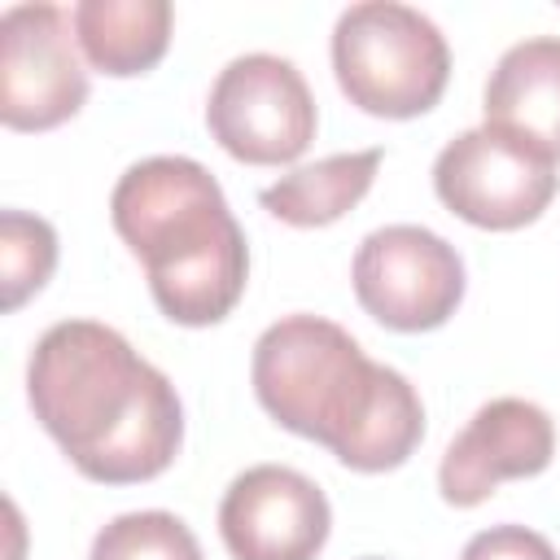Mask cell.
<instances>
[{"label": "cell", "instance_id": "ba28073f", "mask_svg": "<svg viewBox=\"0 0 560 560\" xmlns=\"http://www.w3.org/2000/svg\"><path fill=\"white\" fill-rule=\"evenodd\" d=\"M74 44L61 4L39 0L0 13V118L9 131H48L83 109L88 70Z\"/></svg>", "mask_w": 560, "mask_h": 560}, {"label": "cell", "instance_id": "9c48e42d", "mask_svg": "<svg viewBox=\"0 0 560 560\" xmlns=\"http://www.w3.org/2000/svg\"><path fill=\"white\" fill-rule=\"evenodd\" d=\"M324 490L289 464H254L223 490L219 534L232 560H315L328 542Z\"/></svg>", "mask_w": 560, "mask_h": 560}, {"label": "cell", "instance_id": "9a60e30c", "mask_svg": "<svg viewBox=\"0 0 560 560\" xmlns=\"http://www.w3.org/2000/svg\"><path fill=\"white\" fill-rule=\"evenodd\" d=\"M57 267V232L48 219L31 210L0 214V276H4V311H18L35 298Z\"/></svg>", "mask_w": 560, "mask_h": 560}, {"label": "cell", "instance_id": "30bf717a", "mask_svg": "<svg viewBox=\"0 0 560 560\" xmlns=\"http://www.w3.org/2000/svg\"><path fill=\"white\" fill-rule=\"evenodd\" d=\"M556 455V424L529 398H490L451 438L438 464V490L451 508L486 503L499 481L538 477Z\"/></svg>", "mask_w": 560, "mask_h": 560}, {"label": "cell", "instance_id": "4fadbf2b", "mask_svg": "<svg viewBox=\"0 0 560 560\" xmlns=\"http://www.w3.org/2000/svg\"><path fill=\"white\" fill-rule=\"evenodd\" d=\"M381 158H385L381 149L319 158V162L298 166V171L280 175L276 184H267L258 192V201L289 228H328L368 197V188L381 171Z\"/></svg>", "mask_w": 560, "mask_h": 560}, {"label": "cell", "instance_id": "8fae6325", "mask_svg": "<svg viewBox=\"0 0 560 560\" xmlns=\"http://www.w3.org/2000/svg\"><path fill=\"white\" fill-rule=\"evenodd\" d=\"M486 122L560 162V35L512 44L486 79Z\"/></svg>", "mask_w": 560, "mask_h": 560}, {"label": "cell", "instance_id": "5b68a950", "mask_svg": "<svg viewBox=\"0 0 560 560\" xmlns=\"http://www.w3.org/2000/svg\"><path fill=\"white\" fill-rule=\"evenodd\" d=\"M556 184V158L490 122L446 140L433 162L438 201L486 232H516L534 223L551 206Z\"/></svg>", "mask_w": 560, "mask_h": 560}, {"label": "cell", "instance_id": "6da1fadb", "mask_svg": "<svg viewBox=\"0 0 560 560\" xmlns=\"http://www.w3.org/2000/svg\"><path fill=\"white\" fill-rule=\"evenodd\" d=\"M26 398L66 459L101 486L149 481L184 446V407L171 376L96 319H61L35 341Z\"/></svg>", "mask_w": 560, "mask_h": 560}, {"label": "cell", "instance_id": "7a4b0ae2", "mask_svg": "<svg viewBox=\"0 0 560 560\" xmlns=\"http://www.w3.org/2000/svg\"><path fill=\"white\" fill-rule=\"evenodd\" d=\"M249 381L262 411L354 472H389L424 438L416 385L324 315H284L254 341Z\"/></svg>", "mask_w": 560, "mask_h": 560}, {"label": "cell", "instance_id": "e0dca14e", "mask_svg": "<svg viewBox=\"0 0 560 560\" xmlns=\"http://www.w3.org/2000/svg\"><path fill=\"white\" fill-rule=\"evenodd\" d=\"M363 560H385V556H363Z\"/></svg>", "mask_w": 560, "mask_h": 560}, {"label": "cell", "instance_id": "5bb4252c", "mask_svg": "<svg viewBox=\"0 0 560 560\" xmlns=\"http://www.w3.org/2000/svg\"><path fill=\"white\" fill-rule=\"evenodd\" d=\"M88 560H206L197 534L162 508L122 512L96 529Z\"/></svg>", "mask_w": 560, "mask_h": 560}, {"label": "cell", "instance_id": "3957f363", "mask_svg": "<svg viewBox=\"0 0 560 560\" xmlns=\"http://www.w3.org/2000/svg\"><path fill=\"white\" fill-rule=\"evenodd\" d=\"M109 219L171 324L206 328L232 315L249 280V245L197 158L158 153L127 166L109 192Z\"/></svg>", "mask_w": 560, "mask_h": 560}, {"label": "cell", "instance_id": "277c9868", "mask_svg": "<svg viewBox=\"0 0 560 560\" xmlns=\"http://www.w3.org/2000/svg\"><path fill=\"white\" fill-rule=\"evenodd\" d=\"M337 88L376 118L429 114L451 79V48L433 18L398 0L350 4L332 26Z\"/></svg>", "mask_w": 560, "mask_h": 560}, {"label": "cell", "instance_id": "52a82bcc", "mask_svg": "<svg viewBox=\"0 0 560 560\" xmlns=\"http://www.w3.org/2000/svg\"><path fill=\"white\" fill-rule=\"evenodd\" d=\"M350 280L359 306L394 332L442 328L464 302L459 249L420 223H389L368 232L354 249Z\"/></svg>", "mask_w": 560, "mask_h": 560}, {"label": "cell", "instance_id": "7c38bea8", "mask_svg": "<svg viewBox=\"0 0 560 560\" xmlns=\"http://www.w3.org/2000/svg\"><path fill=\"white\" fill-rule=\"evenodd\" d=\"M70 22L92 70L131 79L166 57L175 9L166 0H79Z\"/></svg>", "mask_w": 560, "mask_h": 560}, {"label": "cell", "instance_id": "8992f818", "mask_svg": "<svg viewBox=\"0 0 560 560\" xmlns=\"http://www.w3.org/2000/svg\"><path fill=\"white\" fill-rule=\"evenodd\" d=\"M206 127L236 162L280 166L306 153L319 114L302 70L289 57L245 52L219 70L206 101Z\"/></svg>", "mask_w": 560, "mask_h": 560}, {"label": "cell", "instance_id": "2e32d148", "mask_svg": "<svg viewBox=\"0 0 560 560\" xmlns=\"http://www.w3.org/2000/svg\"><path fill=\"white\" fill-rule=\"evenodd\" d=\"M459 560H560L556 547L529 529V525H490L481 534H472L459 551Z\"/></svg>", "mask_w": 560, "mask_h": 560}]
</instances>
